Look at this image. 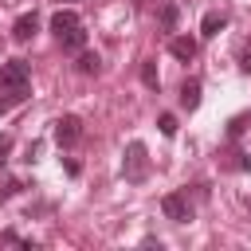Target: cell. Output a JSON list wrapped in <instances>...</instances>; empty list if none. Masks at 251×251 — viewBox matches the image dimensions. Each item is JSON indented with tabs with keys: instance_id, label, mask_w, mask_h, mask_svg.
I'll use <instances>...</instances> for the list:
<instances>
[{
	"instance_id": "9c48e42d",
	"label": "cell",
	"mask_w": 251,
	"mask_h": 251,
	"mask_svg": "<svg viewBox=\"0 0 251 251\" xmlns=\"http://www.w3.org/2000/svg\"><path fill=\"white\" fill-rule=\"evenodd\" d=\"M227 27V16L224 12H208L204 20H200V35H220Z\"/></svg>"
},
{
	"instance_id": "277c9868",
	"label": "cell",
	"mask_w": 251,
	"mask_h": 251,
	"mask_svg": "<svg viewBox=\"0 0 251 251\" xmlns=\"http://www.w3.org/2000/svg\"><path fill=\"white\" fill-rule=\"evenodd\" d=\"M161 212H165L173 224H188V220H192V204H188L184 192H169V196L161 200Z\"/></svg>"
},
{
	"instance_id": "ffe728a7",
	"label": "cell",
	"mask_w": 251,
	"mask_h": 251,
	"mask_svg": "<svg viewBox=\"0 0 251 251\" xmlns=\"http://www.w3.org/2000/svg\"><path fill=\"white\" fill-rule=\"evenodd\" d=\"M239 165H243V169H247V173H251V157H243V161H239Z\"/></svg>"
},
{
	"instance_id": "4fadbf2b",
	"label": "cell",
	"mask_w": 251,
	"mask_h": 251,
	"mask_svg": "<svg viewBox=\"0 0 251 251\" xmlns=\"http://www.w3.org/2000/svg\"><path fill=\"white\" fill-rule=\"evenodd\" d=\"M24 98H27V90H4V98H0V114H4V110H12V106H16V102H24Z\"/></svg>"
},
{
	"instance_id": "52a82bcc",
	"label": "cell",
	"mask_w": 251,
	"mask_h": 251,
	"mask_svg": "<svg viewBox=\"0 0 251 251\" xmlns=\"http://www.w3.org/2000/svg\"><path fill=\"white\" fill-rule=\"evenodd\" d=\"M169 51H173L180 63H188V59H196V39H192V35H173V39H169Z\"/></svg>"
},
{
	"instance_id": "ac0fdd59",
	"label": "cell",
	"mask_w": 251,
	"mask_h": 251,
	"mask_svg": "<svg viewBox=\"0 0 251 251\" xmlns=\"http://www.w3.org/2000/svg\"><path fill=\"white\" fill-rule=\"evenodd\" d=\"M239 71H243V75H251V51H243V55H239Z\"/></svg>"
},
{
	"instance_id": "e0dca14e",
	"label": "cell",
	"mask_w": 251,
	"mask_h": 251,
	"mask_svg": "<svg viewBox=\"0 0 251 251\" xmlns=\"http://www.w3.org/2000/svg\"><path fill=\"white\" fill-rule=\"evenodd\" d=\"M8 153H12V137H8V133H0V161H4Z\"/></svg>"
},
{
	"instance_id": "d6986e66",
	"label": "cell",
	"mask_w": 251,
	"mask_h": 251,
	"mask_svg": "<svg viewBox=\"0 0 251 251\" xmlns=\"http://www.w3.org/2000/svg\"><path fill=\"white\" fill-rule=\"evenodd\" d=\"M0 239H4V243H20V247H24V239H20V235H16V231H12V227H8V231H4V235H0Z\"/></svg>"
},
{
	"instance_id": "ba28073f",
	"label": "cell",
	"mask_w": 251,
	"mask_h": 251,
	"mask_svg": "<svg viewBox=\"0 0 251 251\" xmlns=\"http://www.w3.org/2000/svg\"><path fill=\"white\" fill-rule=\"evenodd\" d=\"M200 90H204L200 78H188V82L180 86V106H184V110H196V106H200Z\"/></svg>"
},
{
	"instance_id": "5b68a950",
	"label": "cell",
	"mask_w": 251,
	"mask_h": 251,
	"mask_svg": "<svg viewBox=\"0 0 251 251\" xmlns=\"http://www.w3.org/2000/svg\"><path fill=\"white\" fill-rule=\"evenodd\" d=\"M78 137H82V122H78L75 114H63V118L55 122V141H59V145H75Z\"/></svg>"
},
{
	"instance_id": "3957f363",
	"label": "cell",
	"mask_w": 251,
	"mask_h": 251,
	"mask_svg": "<svg viewBox=\"0 0 251 251\" xmlns=\"http://www.w3.org/2000/svg\"><path fill=\"white\" fill-rule=\"evenodd\" d=\"M27 82H31V67L24 59H8L0 67V90H27Z\"/></svg>"
},
{
	"instance_id": "9a60e30c",
	"label": "cell",
	"mask_w": 251,
	"mask_h": 251,
	"mask_svg": "<svg viewBox=\"0 0 251 251\" xmlns=\"http://www.w3.org/2000/svg\"><path fill=\"white\" fill-rule=\"evenodd\" d=\"M20 188H24L20 180H4V184H0V200H12V196H16Z\"/></svg>"
},
{
	"instance_id": "30bf717a",
	"label": "cell",
	"mask_w": 251,
	"mask_h": 251,
	"mask_svg": "<svg viewBox=\"0 0 251 251\" xmlns=\"http://www.w3.org/2000/svg\"><path fill=\"white\" fill-rule=\"evenodd\" d=\"M141 82H145L149 90H157V86H161V78H157V63H153V59H145V63H141Z\"/></svg>"
},
{
	"instance_id": "5bb4252c",
	"label": "cell",
	"mask_w": 251,
	"mask_h": 251,
	"mask_svg": "<svg viewBox=\"0 0 251 251\" xmlns=\"http://www.w3.org/2000/svg\"><path fill=\"white\" fill-rule=\"evenodd\" d=\"M157 129H161L165 137H176V118H173V114H161V118H157Z\"/></svg>"
},
{
	"instance_id": "6da1fadb",
	"label": "cell",
	"mask_w": 251,
	"mask_h": 251,
	"mask_svg": "<svg viewBox=\"0 0 251 251\" xmlns=\"http://www.w3.org/2000/svg\"><path fill=\"white\" fill-rule=\"evenodd\" d=\"M51 31H55V39H59L63 51H82V43H86L82 20H78L75 12H67V8H59V12L51 16Z\"/></svg>"
},
{
	"instance_id": "7c38bea8",
	"label": "cell",
	"mask_w": 251,
	"mask_h": 251,
	"mask_svg": "<svg viewBox=\"0 0 251 251\" xmlns=\"http://www.w3.org/2000/svg\"><path fill=\"white\" fill-rule=\"evenodd\" d=\"M98 63H102V59H98L94 51H82V55H78V71H82V75H98Z\"/></svg>"
},
{
	"instance_id": "8992f818",
	"label": "cell",
	"mask_w": 251,
	"mask_h": 251,
	"mask_svg": "<svg viewBox=\"0 0 251 251\" xmlns=\"http://www.w3.org/2000/svg\"><path fill=\"white\" fill-rule=\"evenodd\" d=\"M35 31H39V20H35V12H27V16H20V20L12 24V39H16V43H27Z\"/></svg>"
},
{
	"instance_id": "7a4b0ae2",
	"label": "cell",
	"mask_w": 251,
	"mask_h": 251,
	"mask_svg": "<svg viewBox=\"0 0 251 251\" xmlns=\"http://www.w3.org/2000/svg\"><path fill=\"white\" fill-rule=\"evenodd\" d=\"M122 173H126V180H129V184H141V180L149 176V153H145V145H141V141H129V145H126Z\"/></svg>"
},
{
	"instance_id": "8fae6325",
	"label": "cell",
	"mask_w": 251,
	"mask_h": 251,
	"mask_svg": "<svg viewBox=\"0 0 251 251\" xmlns=\"http://www.w3.org/2000/svg\"><path fill=\"white\" fill-rule=\"evenodd\" d=\"M176 20H180V8H176V4H165V8H161V27H165V31H173V27H176Z\"/></svg>"
},
{
	"instance_id": "2e32d148",
	"label": "cell",
	"mask_w": 251,
	"mask_h": 251,
	"mask_svg": "<svg viewBox=\"0 0 251 251\" xmlns=\"http://www.w3.org/2000/svg\"><path fill=\"white\" fill-rule=\"evenodd\" d=\"M243 126H247V114H235V118H231V126H227V133H231V137H239V133H243Z\"/></svg>"
}]
</instances>
